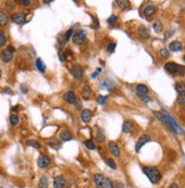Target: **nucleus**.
I'll return each instance as SVG.
<instances>
[{
	"label": "nucleus",
	"instance_id": "ea45409f",
	"mask_svg": "<svg viewBox=\"0 0 185 188\" xmlns=\"http://www.w3.org/2000/svg\"><path fill=\"white\" fill-rule=\"evenodd\" d=\"M116 47H117V45H116V42H111L110 45L107 46V52H110V54H112V52H114V49H116Z\"/></svg>",
	"mask_w": 185,
	"mask_h": 188
},
{
	"label": "nucleus",
	"instance_id": "37998d69",
	"mask_svg": "<svg viewBox=\"0 0 185 188\" xmlns=\"http://www.w3.org/2000/svg\"><path fill=\"white\" fill-rule=\"evenodd\" d=\"M73 32H75V30H73V29H70V30H69L68 32L65 33V39H66V40L70 39V38H71V37L73 36Z\"/></svg>",
	"mask_w": 185,
	"mask_h": 188
},
{
	"label": "nucleus",
	"instance_id": "0eeeda50",
	"mask_svg": "<svg viewBox=\"0 0 185 188\" xmlns=\"http://www.w3.org/2000/svg\"><path fill=\"white\" fill-rule=\"evenodd\" d=\"M50 162H52L50 157H49L48 155H45V154H44V155H40L39 159H38V166L45 169L50 164Z\"/></svg>",
	"mask_w": 185,
	"mask_h": 188
},
{
	"label": "nucleus",
	"instance_id": "c85d7f7f",
	"mask_svg": "<svg viewBox=\"0 0 185 188\" xmlns=\"http://www.w3.org/2000/svg\"><path fill=\"white\" fill-rule=\"evenodd\" d=\"M95 139L97 140L98 143H103L104 140H105V136H104L103 130H100V131H97V133L95 135Z\"/></svg>",
	"mask_w": 185,
	"mask_h": 188
},
{
	"label": "nucleus",
	"instance_id": "f03ea898",
	"mask_svg": "<svg viewBox=\"0 0 185 188\" xmlns=\"http://www.w3.org/2000/svg\"><path fill=\"white\" fill-rule=\"evenodd\" d=\"M95 185L97 188H113V184L110 179L102 173H95L93 177Z\"/></svg>",
	"mask_w": 185,
	"mask_h": 188
},
{
	"label": "nucleus",
	"instance_id": "2f4dec72",
	"mask_svg": "<svg viewBox=\"0 0 185 188\" xmlns=\"http://www.w3.org/2000/svg\"><path fill=\"white\" fill-rule=\"evenodd\" d=\"M81 92H82V96H84L85 98H88V96L91 94L90 87H89L88 84H85V86H84V90H82Z\"/></svg>",
	"mask_w": 185,
	"mask_h": 188
},
{
	"label": "nucleus",
	"instance_id": "c9c22d12",
	"mask_svg": "<svg viewBox=\"0 0 185 188\" xmlns=\"http://www.w3.org/2000/svg\"><path fill=\"white\" fill-rule=\"evenodd\" d=\"M106 101H107L106 96H102V95H100V96L97 97V103L100 105H104L105 103H106Z\"/></svg>",
	"mask_w": 185,
	"mask_h": 188
},
{
	"label": "nucleus",
	"instance_id": "9d476101",
	"mask_svg": "<svg viewBox=\"0 0 185 188\" xmlns=\"http://www.w3.org/2000/svg\"><path fill=\"white\" fill-rule=\"evenodd\" d=\"M53 184H54V187L55 188H64L65 185H66V180H65V178L63 176H57V177L54 178Z\"/></svg>",
	"mask_w": 185,
	"mask_h": 188
},
{
	"label": "nucleus",
	"instance_id": "de8ad7c7",
	"mask_svg": "<svg viewBox=\"0 0 185 188\" xmlns=\"http://www.w3.org/2000/svg\"><path fill=\"white\" fill-rule=\"evenodd\" d=\"M75 106H77V108H79V107H81V101H79V99H77V101H75Z\"/></svg>",
	"mask_w": 185,
	"mask_h": 188
},
{
	"label": "nucleus",
	"instance_id": "b1692460",
	"mask_svg": "<svg viewBox=\"0 0 185 188\" xmlns=\"http://www.w3.org/2000/svg\"><path fill=\"white\" fill-rule=\"evenodd\" d=\"M153 30L157 33H161V31H162V23H161V21L158 20L153 23Z\"/></svg>",
	"mask_w": 185,
	"mask_h": 188
},
{
	"label": "nucleus",
	"instance_id": "864d4df0",
	"mask_svg": "<svg viewBox=\"0 0 185 188\" xmlns=\"http://www.w3.org/2000/svg\"><path fill=\"white\" fill-rule=\"evenodd\" d=\"M0 188H3V187H0Z\"/></svg>",
	"mask_w": 185,
	"mask_h": 188
},
{
	"label": "nucleus",
	"instance_id": "72a5a7b5",
	"mask_svg": "<svg viewBox=\"0 0 185 188\" xmlns=\"http://www.w3.org/2000/svg\"><path fill=\"white\" fill-rule=\"evenodd\" d=\"M84 144H85V146L87 147L88 149H91V151L96 149V145H95L94 141H91V140H86Z\"/></svg>",
	"mask_w": 185,
	"mask_h": 188
},
{
	"label": "nucleus",
	"instance_id": "4be33fe9",
	"mask_svg": "<svg viewBox=\"0 0 185 188\" xmlns=\"http://www.w3.org/2000/svg\"><path fill=\"white\" fill-rule=\"evenodd\" d=\"M9 22V17L6 13L0 12V26H6Z\"/></svg>",
	"mask_w": 185,
	"mask_h": 188
},
{
	"label": "nucleus",
	"instance_id": "f3484780",
	"mask_svg": "<svg viewBox=\"0 0 185 188\" xmlns=\"http://www.w3.org/2000/svg\"><path fill=\"white\" fill-rule=\"evenodd\" d=\"M134 129V123L130 120H126L122 124V131L125 133H130Z\"/></svg>",
	"mask_w": 185,
	"mask_h": 188
},
{
	"label": "nucleus",
	"instance_id": "aec40b11",
	"mask_svg": "<svg viewBox=\"0 0 185 188\" xmlns=\"http://www.w3.org/2000/svg\"><path fill=\"white\" fill-rule=\"evenodd\" d=\"M157 12V8L156 6H153V5H149V6H146L144 8V15L145 16H152L154 15V13Z\"/></svg>",
	"mask_w": 185,
	"mask_h": 188
},
{
	"label": "nucleus",
	"instance_id": "5701e85b",
	"mask_svg": "<svg viewBox=\"0 0 185 188\" xmlns=\"http://www.w3.org/2000/svg\"><path fill=\"white\" fill-rule=\"evenodd\" d=\"M36 66H37V68L39 70L40 72H44L46 71V65H45V63L42 62V59L41 58H37V61H36Z\"/></svg>",
	"mask_w": 185,
	"mask_h": 188
},
{
	"label": "nucleus",
	"instance_id": "a211bd4d",
	"mask_svg": "<svg viewBox=\"0 0 185 188\" xmlns=\"http://www.w3.org/2000/svg\"><path fill=\"white\" fill-rule=\"evenodd\" d=\"M183 48L182 42L179 41H172L169 43V50L170 52H181Z\"/></svg>",
	"mask_w": 185,
	"mask_h": 188
},
{
	"label": "nucleus",
	"instance_id": "603ef678",
	"mask_svg": "<svg viewBox=\"0 0 185 188\" xmlns=\"http://www.w3.org/2000/svg\"><path fill=\"white\" fill-rule=\"evenodd\" d=\"M0 78H1V70H0Z\"/></svg>",
	"mask_w": 185,
	"mask_h": 188
},
{
	"label": "nucleus",
	"instance_id": "393cba45",
	"mask_svg": "<svg viewBox=\"0 0 185 188\" xmlns=\"http://www.w3.org/2000/svg\"><path fill=\"white\" fill-rule=\"evenodd\" d=\"M7 41H8V39H7L6 33L3 32V31H0V48L5 47V46L7 45Z\"/></svg>",
	"mask_w": 185,
	"mask_h": 188
},
{
	"label": "nucleus",
	"instance_id": "4468645a",
	"mask_svg": "<svg viewBox=\"0 0 185 188\" xmlns=\"http://www.w3.org/2000/svg\"><path fill=\"white\" fill-rule=\"evenodd\" d=\"M91 117H93V112H91L90 110L86 108V110H84L81 112V120L84 121L85 123H88V122H90Z\"/></svg>",
	"mask_w": 185,
	"mask_h": 188
},
{
	"label": "nucleus",
	"instance_id": "a878e982",
	"mask_svg": "<svg viewBox=\"0 0 185 188\" xmlns=\"http://www.w3.org/2000/svg\"><path fill=\"white\" fill-rule=\"evenodd\" d=\"M103 87L106 88L109 91H114V88H116V86H114L113 82L110 81V80H105V81L103 82Z\"/></svg>",
	"mask_w": 185,
	"mask_h": 188
},
{
	"label": "nucleus",
	"instance_id": "9b49d317",
	"mask_svg": "<svg viewBox=\"0 0 185 188\" xmlns=\"http://www.w3.org/2000/svg\"><path fill=\"white\" fill-rule=\"evenodd\" d=\"M12 21L15 24H24L25 23V14L24 13H16L12 16Z\"/></svg>",
	"mask_w": 185,
	"mask_h": 188
},
{
	"label": "nucleus",
	"instance_id": "423d86ee",
	"mask_svg": "<svg viewBox=\"0 0 185 188\" xmlns=\"http://www.w3.org/2000/svg\"><path fill=\"white\" fill-rule=\"evenodd\" d=\"M149 141H151V137H150L149 135H146V133L142 135V136L138 138V140H137L136 146H135V151L138 153L141 151V148H142L146 143H149Z\"/></svg>",
	"mask_w": 185,
	"mask_h": 188
},
{
	"label": "nucleus",
	"instance_id": "1a4fd4ad",
	"mask_svg": "<svg viewBox=\"0 0 185 188\" xmlns=\"http://www.w3.org/2000/svg\"><path fill=\"white\" fill-rule=\"evenodd\" d=\"M71 74L75 79H81L82 75H84V70H82L81 66H79V65H75L71 70Z\"/></svg>",
	"mask_w": 185,
	"mask_h": 188
},
{
	"label": "nucleus",
	"instance_id": "a19ab883",
	"mask_svg": "<svg viewBox=\"0 0 185 188\" xmlns=\"http://www.w3.org/2000/svg\"><path fill=\"white\" fill-rule=\"evenodd\" d=\"M137 96H138V98H140L142 101H144V103H149V101H151V98H150L147 95H145V96H141V95H137Z\"/></svg>",
	"mask_w": 185,
	"mask_h": 188
},
{
	"label": "nucleus",
	"instance_id": "8fccbe9b",
	"mask_svg": "<svg viewBox=\"0 0 185 188\" xmlns=\"http://www.w3.org/2000/svg\"><path fill=\"white\" fill-rule=\"evenodd\" d=\"M169 188H181V187H179V186L177 185V184H172Z\"/></svg>",
	"mask_w": 185,
	"mask_h": 188
},
{
	"label": "nucleus",
	"instance_id": "79ce46f5",
	"mask_svg": "<svg viewBox=\"0 0 185 188\" xmlns=\"http://www.w3.org/2000/svg\"><path fill=\"white\" fill-rule=\"evenodd\" d=\"M93 18V24H91V27L93 29H98L100 27V23H98V21L95 18V17H91Z\"/></svg>",
	"mask_w": 185,
	"mask_h": 188
},
{
	"label": "nucleus",
	"instance_id": "58836bf2",
	"mask_svg": "<svg viewBox=\"0 0 185 188\" xmlns=\"http://www.w3.org/2000/svg\"><path fill=\"white\" fill-rule=\"evenodd\" d=\"M118 21V16L117 15H111L110 17H109V20H107V23L110 24V25H112V24H114V23Z\"/></svg>",
	"mask_w": 185,
	"mask_h": 188
},
{
	"label": "nucleus",
	"instance_id": "f8f14e48",
	"mask_svg": "<svg viewBox=\"0 0 185 188\" xmlns=\"http://www.w3.org/2000/svg\"><path fill=\"white\" fill-rule=\"evenodd\" d=\"M109 149H110L111 154L113 156H116V157L120 156V149H119V146L117 145V143L110 141V143H109Z\"/></svg>",
	"mask_w": 185,
	"mask_h": 188
},
{
	"label": "nucleus",
	"instance_id": "6ab92c4d",
	"mask_svg": "<svg viewBox=\"0 0 185 188\" xmlns=\"http://www.w3.org/2000/svg\"><path fill=\"white\" fill-rule=\"evenodd\" d=\"M136 92L137 95H141V96H145V95L149 94V88L146 87L145 84H137L136 86Z\"/></svg>",
	"mask_w": 185,
	"mask_h": 188
},
{
	"label": "nucleus",
	"instance_id": "49530a36",
	"mask_svg": "<svg viewBox=\"0 0 185 188\" xmlns=\"http://www.w3.org/2000/svg\"><path fill=\"white\" fill-rule=\"evenodd\" d=\"M59 59H61L62 62H65V57H64V54H63V52H59Z\"/></svg>",
	"mask_w": 185,
	"mask_h": 188
},
{
	"label": "nucleus",
	"instance_id": "c03bdc74",
	"mask_svg": "<svg viewBox=\"0 0 185 188\" xmlns=\"http://www.w3.org/2000/svg\"><path fill=\"white\" fill-rule=\"evenodd\" d=\"M21 3L24 5V6H30V5H31V1H29V0H22Z\"/></svg>",
	"mask_w": 185,
	"mask_h": 188
},
{
	"label": "nucleus",
	"instance_id": "20e7f679",
	"mask_svg": "<svg viewBox=\"0 0 185 188\" xmlns=\"http://www.w3.org/2000/svg\"><path fill=\"white\" fill-rule=\"evenodd\" d=\"M165 70L166 72H168L170 74H181L184 75V66L183 65H178L174 62H168L165 64Z\"/></svg>",
	"mask_w": 185,
	"mask_h": 188
},
{
	"label": "nucleus",
	"instance_id": "cd10ccee",
	"mask_svg": "<svg viewBox=\"0 0 185 188\" xmlns=\"http://www.w3.org/2000/svg\"><path fill=\"white\" fill-rule=\"evenodd\" d=\"M9 122L12 126H17L18 124V122H20V117H18V115L17 114H12L9 117Z\"/></svg>",
	"mask_w": 185,
	"mask_h": 188
},
{
	"label": "nucleus",
	"instance_id": "dca6fc26",
	"mask_svg": "<svg viewBox=\"0 0 185 188\" xmlns=\"http://www.w3.org/2000/svg\"><path fill=\"white\" fill-rule=\"evenodd\" d=\"M72 138H73V136H72L71 131H69V130H63L59 133V139L62 141H69V140H72Z\"/></svg>",
	"mask_w": 185,
	"mask_h": 188
},
{
	"label": "nucleus",
	"instance_id": "bb28decb",
	"mask_svg": "<svg viewBox=\"0 0 185 188\" xmlns=\"http://www.w3.org/2000/svg\"><path fill=\"white\" fill-rule=\"evenodd\" d=\"M49 146L54 149H59L61 148V143H59V140H56L55 138H52V139L49 140Z\"/></svg>",
	"mask_w": 185,
	"mask_h": 188
},
{
	"label": "nucleus",
	"instance_id": "c756f323",
	"mask_svg": "<svg viewBox=\"0 0 185 188\" xmlns=\"http://www.w3.org/2000/svg\"><path fill=\"white\" fill-rule=\"evenodd\" d=\"M175 89L176 91L178 92V94H181V92H185V84L184 82H178V83L175 84Z\"/></svg>",
	"mask_w": 185,
	"mask_h": 188
},
{
	"label": "nucleus",
	"instance_id": "2eb2a0df",
	"mask_svg": "<svg viewBox=\"0 0 185 188\" xmlns=\"http://www.w3.org/2000/svg\"><path fill=\"white\" fill-rule=\"evenodd\" d=\"M137 34H138L141 38H143V39H147L150 37V31L146 26H140L138 30H137Z\"/></svg>",
	"mask_w": 185,
	"mask_h": 188
},
{
	"label": "nucleus",
	"instance_id": "7c9ffc66",
	"mask_svg": "<svg viewBox=\"0 0 185 188\" xmlns=\"http://www.w3.org/2000/svg\"><path fill=\"white\" fill-rule=\"evenodd\" d=\"M26 145H29L30 147H33V148L36 149H39L40 148V144L37 141V140H33V139H30L26 141Z\"/></svg>",
	"mask_w": 185,
	"mask_h": 188
},
{
	"label": "nucleus",
	"instance_id": "3c124183",
	"mask_svg": "<svg viewBox=\"0 0 185 188\" xmlns=\"http://www.w3.org/2000/svg\"><path fill=\"white\" fill-rule=\"evenodd\" d=\"M21 89H22V92H26V91H28L26 90V87L25 86H23V84L21 86Z\"/></svg>",
	"mask_w": 185,
	"mask_h": 188
},
{
	"label": "nucleus",
	"instance_id": "4c0bfd02",
	"mask_svg": "<svg viewBox=\"0 0 185 188\" xmlns=\"http://www.w3.org/2000/svg\"><path fill=\"white\" fill-rule=\"evenodd\" d=\"M160 55L162 56L163 58H168L169 55H170V54H169V50H168V49L162 48V49H161V50H160Z\"/></svg>",
	"mask_w": 185,
	"mask_h": 188
},
{
	"label": "nucleus",
	"instance_id": "f704fd0d",
	"mask_svg": "<svg viewBox=\"0 0 185 188\" xmlns=\"http://www.w3.org/2000/svg\"><path fill=\"white\" fill-rule=\"evenodd\" d=\"M177 103H178L179 105H182V106H184V105H185V92H181V94H178Z\"/></svg>",
	"mask_w": 185,
	"mask_h": 188
},
{
	"label": "nucleus",
	"instance_id": "a18cd8bd",
	"mask_svg": "<svg viewBox=\"0 0 185 188\" xmlns=\"http://www.w3.org/2000/svg\"><path fill=\"white\" fill-rule=\"evenodd\" d=\"M100 72H101V68H97V70H96V71H95V73L93 75H91V78H96V77H97L98 74H100Z\"/></svg>",
	"mask_w": 185,
	"mask_h": 188
},
{
	"label": "nucleus",
	"instance_id": "6e6552de",
	"mask_svg": "<svg viewBox=\"0 0 185 188\" xmlns=\"http://www.w3.org/2000/svg\"><path fill=\"white\" fill-rule=\"evenodd\" d=\"M1 58L5 63H8L13 59V48H6L1 52Z\"/></svg>",
	"mask_w": 185,
	"mask_h": 188
},
{
	"label": "nucleus",
	"instance_id": "09e8293b",
	"mask_svg": "<svg viewBox=\"0 0 185 188\" xmlns=\"http://www.w3.org/2000/svg\"><path fill=\"white\" fill-rule=\"evenodd\" d=\"M18 108H20V106H13L12 107V111H13V112H17Z\"/></svg>",
	"mask_w": 185,
	"mask_h": 188
},
{
	"label": "nucleus",
	"instance_id": "e433bc0d",
	"mask_svg": "<svg viewBox=\"0 0 185 188\" xmlns=\"http://www.w3.org/2000/svg\"><path fill=\"white\" fill-rule=\"evenodd\" d=\"M106 164L109 166H110L111 169H117V164L114 163V161H113V159H106Z\"/></svg>",
	"mask_w": 185,
	"mask_h": 188
},
{
	"label": "nucleus",
	"instance_id": "473e14b6",
	"mask_svg": "<svg viewBox=\"0 0 185 188\" xmlns=\"http://www.w3.org/2000/svg\"><path fill=\"white\" fill-rule=\"evenodd\" d=\"M116 5H117L120 9H125V8H127V7L129 6L130 2L129 1H116Z\"/></svg>",
	"mask_w": 185,
	"mask_h": 188
},
{
	"label": "nucleus",
	"instance_id": "412c9836",
	"mask_svg": "<svg viewBox=\"0 0 185 188\" xmlns=\"http://www.w3.org/2000/svg\"><path fill=\"white\" fill-rule=\"evenodd\" d=\"M49 185V179L47 176H44L41 177L39 180V184H38V188H48Z\"/></svg>",
	"mask_w": 185,
	"mask_h": 188
},
{
	"label": "nucleus",
	"instance_id": "f257e3e1",
	"mask_svg": "<svg viewBox=\"0 0 185 188\" xmlns=\"http://www.w3.org/2000/svg\"><path fill=\"white\" fill-rule=\"evenodd\" d=\"M143 172L144 175L150 179V181L152 184H158V182L161 180V172L156 168V166H143Z\"/></svg>",
	"mask_w": 185,
	"mask_h": 188
},
{
	"label": "nucleus",
	"instance_id": "39448f33",
	"mask_svg": "<svg viewBox=\"0 0 185 188\" xmlns=\"http://www.w3.org/2000/svg\"><path fill=\"white\" fill-rule=\"evenodd\" d=\"M86 40H87V36H86V32L82 31V30L81 31H78V32L72 36V41L75 45H81V43L86 42Z\"/></svg>",
	"mask_w": 185,
	"mask_h": 188
},
{
	"label": "nucleus",
	"instance_id": "ddd939ff",
	"mask_svg": "<svg viewBox=\"0 0 185 188\" xmlns=\"http://www.w3.org/2000/svg\"><path fill=\"white\" fill-rule=\"evenodd\" d=\"M63 99H64L66 103H69V104H75V101H77L75 95L73 91H68V92H65L64 96H63Z\"/></svg>",
	"mask_w": 185,
	"mask_h": 188
},
{
	"label": "nucleus",
	"instance_id": "7ed1b4c3",
	"mask_svg": "<svg viewBox=\"0 0 185 188\" xmlns=\"http://www.w3.org/2000/svg\"><path fill=\"white\" fill-rule=\"evenodd\" d=\"M162 114H163V117H165L166 126H169L175 133H183V129L177 124V122L172 119V116L167 112V111H162Z\"/></svg>",
	"mask_w": 185,
	"mask_h": 188
}]
</instances>
